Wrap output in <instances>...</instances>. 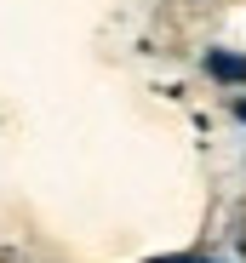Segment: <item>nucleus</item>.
Instances as JSON below:
<instances>
[{
  "mask_svg": "<svg viewBox=\"0 0 246 263\" xmlns=\"http://www.w3.org/2000/svg\"><path fill=\"white\" fill-rule=\"evenodd\" d=\"M155 263H195V257H155Z\"/></svg>",
  "mask_w": 246,
  "mask_h": 263,
  "instance_id": "2",
  "label": "nucleus"
},
{
  "mask_svg": "<svg viewBox=\"0 0 246 263\" xmlns=\"http://www.w3.org/2000/svg\"><path fill=\"white\" fill-rule=\"evenodd\" d=\"M206 74H212V80H223V86H240V80H246V58H240V52H218V46H212V52H206Z\"/></svg>",
  "mask_w": 246,
  "mask_h": 263,
  "instance_id": "1",
  "label": "nucleus"
},
{
  "mask_svg": "<svg viewBox=\"0 0 246 263\" xmlns=\"http://www.w3.org/2000/svg\"><path fill=\"white\" fill-rule=\"evenodd\" d=\"M240 120H246V109H240Z\"/></svg>",
  "mask_w": 246,
  "mask_h": 263,
  "instance_id": "3",
  "label": "nucleus"
}]
</instances>
